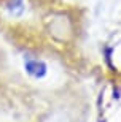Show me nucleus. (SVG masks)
<instances>
[{
	"mask_svg": "<svg viewBox=\"0 0 121 122\" xmlns=\"http://www.w3.org/2000/svg\"><path fill=\"white\" fill-rule=\"evenodd\" d=\"M24 68H26V71L30 75L32 78H35V79H40L46 75L48 71V67H46V63L43 60H38V59H27L24 62Z\"/></svg>",
	"mask_w": 121,
	"mask_h": 122,
	"instance_id": "f257e3e1",
	"label": "nucleus"
},
{
	"mask_svg": "<svg viewBox=\"0 0 121 122\" xmlns=\"http://www.w3.org/2000/svg\"><path fill=\"white\" fill-rule=\"evenodd\" d=\"M11 8H23V0H13L11 2Z\"/></svg>",
	"mask_w": 121,
	"mask_h": 122,
	"instance_id": "f03ea898",
	"label": "nucleus"
}]
</instances>
